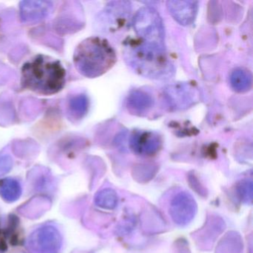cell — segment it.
Listing matches in <instances>:
<instances>
[{"label": "cell", "mask_w": 253, "mask_h": 253, "mask_svg": "<svg viewBox=\"0 0 253 253\" xmlns=\"http://www.w3.org/2000/svg\"><path fill=\"white\" fill-rule=\"evenodd\" d=\"M73 61L77 70L83 76L95 78L113 67L117 56L107 40L92 37L84 40L77 46Z\"/></svg>", "instance_id": "obj_3"}, {"label": "cell", "mask_w": 253, "mask_h": 253, "mask_svg": "<svg viewBox=\"0 0 253 253\" xmlns=\"http://www.w3.org/2000/svg\"><path fill=\"white\" fill-rule=\"evenodd\" d=\"M12 167L13 161L9 155H0V177L9 172Z\"/></svg>", "instance_id": "obj_16"}, {"label": "cell", "mask_w": 253, "mask_h": 253, "mask_svg": "<svg viewBox=\"0 0 253 253\" xmlns=\"http://www.w3.org/2000/svg\"><path fill=\"white\" fill-rule=\"evenodd\" d=\"M152 100L150 96L142 91H134L130 94L127 102L128 109L134 113L141 114L146 112L152 106Z\"/></svg>", "instance_id": "obj_11"}, {"label": "cell", "mask_w": 253, "mask_h": 253, "mask_svg": "<svg viewBox=\"0 0 253 253\" xmlns=\"http://www.w3.org/2000/svg\"><path fill=\"white\" fill-rule=\"evenodd\" d=\"M197 210L198 207L193 197L189 192H180L171 200L169 214L176 224L183 226L193 220Z\"/></svg>", "instance_id": "obj_6"}, {"label": "cell", "mask_w": 253, "mask_h": 253, "mask_svg": "<svg viewBox=\"0 0 253 253\" xmlns=\"http://www.w3.org/2000/svg\"><path fill=\"white\" fill-rule=\"evenodd\" d=\"M21 195L22 186L18 180L11 177L0 180V196L5 202H15Z\"/></svg>", "instance_id": "obj_10"}, {"label": "cell", "mask_w": 253, "mask_h": 253, "mask_svg": "<svg viewBox=\"0 0 253 253\" xmlns=\"http://www.w3.org/2000/svg\"><path fill=\"white\" fill-rule=\"evenodd\" d=\"M230 83L232 88L237 92H246L251 88V73L246 69H236L231 75Z\"/></svg>", "instance_id": "obj_12"}, {"label": "cell", "mask_w": 253, "mask_h": 253, "mask_svg": "<svg viewBox=\"0 0 253 253\" xmlns=\"http://www.w3.org/2000/svg\"><path fill=\"white\" fill-rule=\"evenodd\" d=\"M170 14L181 25L187 26L195 20L198 9V2L192 1H173L168 2Z\"/></svg>", "instance_id": "obj_9"}, {"label": "cell", "mask_w": 253, "mask_h": 253, "mask_svg": "<svg viewBox=\"0 0 253 253\" xmlns=\"http://www.w3.org/2000/svg\"><path fill=\"white\" fill-rule=\"evenodd\" d=\"M133 26L140 39L163 45L164 29L162 20L156 11L143 8L136 14Z\"/></svg>", "instance_id": "obj_4"}, {"label": "cell", "mask_w": 253, "mask_h": 253, "mask_svg": "<svg viewBox=\"0 0 253 253\" xmlns=\"http://www.w3.org/2000/svg\"><path fill=\"white\" fill-rule=\"evenodd\" d=\"M29 243L34 253H59L63 245V238L58 229L52 225H44L31 234Z\"/></svg>", "instance_id": "obj_5"}, {"label": "cell", "mask_w": 253, "mask_h": 253, "mask_svg": "<svg viewBox=\"0 0 253 253\" xmlns=\"http://www.w3.org/2000/svg\"><path fill=\"white\" fill-rule=\"evenodd\" d=\"M124 55L127 64L141 76L167 79L173 73V66L164 45L140 39L124 43Z\"/></svg>", "instance_id": "obj_1"}, {"label": "cell", "mask_w": 253, "mask_h": 253, "mask_svg": "<svg viewBox=\"0 0 253 253\" xmlns=\"http://www.w3.org/2000/svg\"><path fill=\"white\" fill-rule=\"evenodd\" d=\"M162 144L161 137L152 131H133L129 139V146L136 155L152 156L160 150Z\"/></svg>", "instance_id": "obj_7"}, {"label": "cell", "mask_w": 253, "mask_h": 253, "mask_svg": "<svg viewBox=\"0 0 253 253\" xmlns=\"http://www.w3.org/2000/svg\"><path fill=\"white\" fill-rule=\"evenodd\" d=\"M88 100L84 94L74 96L69 102V114L75 120L82 119L88 112Z\"/></svg>", "instance_id": "obj_13"}, {"label": "cell", "mask_w": 253, "mask_h": 253, "mask_svg": "<svg viewBox=\"0 0 253 253\" xmlns=\"http://www.w3.org/2000/svg\"><path fill=\"white\" fill-rule=\"evenodd\" d=\"M52 7L47 1H23L20 3V18L23 23H38L49 15Z\"/></svg>", "instance_id": "obj_8"}, {"label": "cell", "mask_w": 253, "mask_h": 253, "mask_svg": "<svg viewBox=\"0 0 253 253\" xmlns=\"http://www.w3.org/2000/svg\"><path fill=\"white\" fill-rule=\"evenodd\" d=\"M66 83V71L61 63L47 56L39 54L22 67V87L36 94H57L64 88Z\"/></svg>", "instance_id": "obj_2"}, {"label": "cell", "mask_w": 253, "mask_h": 253, "mask_svg": "<svg viewBox=\"0 0 253 253\" xmlns=\"http://www.w3.org/2000/svg\"><path fill=\"white\" fill-rule=\"evenodd\" d=\"M240 199L246 204L251 203L253 198V183L251 180H242L237 187Z\"/></svg>", "instance_id": "obj_15"}, {"label": "cell", "mask_w": 253, "mask_h": 253, "mask_svg": "<svg viewBox=\"0 0 253 253\" xmlns=\"http://www.w3.org/2000/svg\"><path fill=\"white\" fill-rule=\"evenodd\" d=\"M94 202L100 208L112 210L118 206V196L115 191L107 188L97 192L94 198Z\"/></svg>", "instance_id": "obj_14"}]
</instances>
